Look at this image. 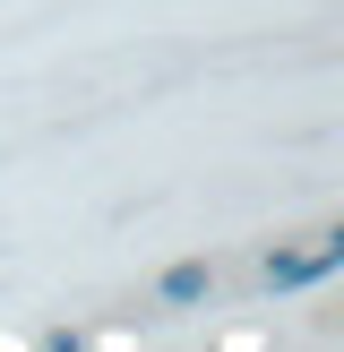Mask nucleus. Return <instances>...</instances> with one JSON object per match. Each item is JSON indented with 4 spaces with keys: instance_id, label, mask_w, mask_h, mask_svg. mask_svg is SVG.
Masks as SVG:
<instances>
[{
    "instance_id": "obj_1",
    "label": "nucleus",
    "mask_w": 344,
    "mask_h": 352,
    "mask_svg": "<svg viewBox=\"0 0 344 352\" xmlns=\"http://www.w3.org/2000/svg\"><path fill=\"white\" fill-rule=\"evenodd\" d=\"M344 267V232H319L310 250H267V292H310V284H327V275Z\"/></svg>"
},
{
    "instance_id": "obj_2",
    "label": "nucleus",
    "mask_w": 344,
    "mask_h": 352,
    "mask_svg": "<svg viewBox=\"0 0 344 352\" xmlns=\"http://www.w3.org/2000/svg\"><path fill=\"white\" fill-rule=\"evenodd\" d=\"M206 292H215V267H206V258H181V267H164L155 301H164V309H198Z\"/></svg>"
}]
</instances>
